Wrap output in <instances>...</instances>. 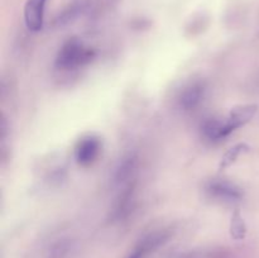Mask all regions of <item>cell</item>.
<instances>
[{
  "label": "cell",
  "mask_w": 259,
  "mask_h": 258,
  "mask_svg": "<svg viewBox=\"0 0 259 258\" xmlns=\"http://www.w3.org/2000/svg\"><path fill=\"white\" fill-rule=\"evenodd\" d=\"M95 57V51L77 38L68 39L58 51L56 67L63 71H73L89 65Z\"/></svg>",
  "instance_id": "cell-1"
},
{
  "label": "cell",
  "mask_w": 259,
  "mask_h": 258,
  "mask_svg": "<svg viewBox=\"0 0 259 258\" xmlns=\"http://www.w3.org/2000/svg\"><path fill=\"white\" fill-rule=\"evenodd\" d=\"M237 129L238 125L230 115L225 119H209L202 125V132L210 141H220L227 138Z\"/></svg>",
  "instance_id": "cell-4"
},
{
  "label": "cell",
  "mask_w": 259,
  "mask_h": 258,
  "mask_svg": "<svg viewBox=\"0 0 259 258\" xmlns=\"http://www.w3.org/2000/svg\"><path fill=\"white\" fill-rule=\"evenodd\" d=\"M205 86L201 82H194L190 86L185 88L180 95L179 101L180 106L184 110H192L201 103L204 98Z\"/></svg>",
  "instance_id": "cell-6"
},
{
  "label": "cell",
  "mask_w": 259,
  "mask_h": 258,
  "mask_svg": "<svg viewBox=\"0 0 259 258\" xmlns=\"http://www.w3.org/2000/svg\"><path fill=\"white\" fill-rule=\"evenodd\" d=\"M47 0H27L24 5V22L32 32L42 29Z\"/></svg>",
  "instance_id": "cell-5"
},
{
  "label": "cell",
  "mask_w": 259,
  "mask_h": 258,
  "mask_svg": "<svg viewBox=\"0 0 259 258\" xmlns=\"http://www.w3.org/2000/svg\"><path fill=\"white\" fill-rule=\"evenodd\" d=\"M206 192L211 199L218 200L222 202H232L239 201L242 199V191L234 184L228 181H211L206 186Z\"/></svg>",
  "instance_id": "cell-3"
},
{
  "label": "cell",
  "mask_w": 259,
  "mask_h": 258,
  "mask_svg": "<svg viewBox=\"0 0 259 258\" xmlns=\"http://www.w3.org/2000/svg\"><path fill=\"white\" fill-rule=\"evenodd\" d=\"M164 239H166V235L163 233H153V234L147 235L136 245L128 258H147L164 242Z\"/></svg>",
  "instance_id": "cell-7"
},
{
  "label": "cell",
  "mask_w": 259,
  "mask_h": 258,
  "mask_svg": "<svg viewBox=\"0 0 259 258\" xmlns=\"http://www.w3.org/2000/svg\"><path fill=\"white\" fill-rule=\"evenodd\" d=\"M101 152V142L98 137L89 136L78 141L75 148V158L80 166H93Z\"/></svg>",
  "instance_id": "cell-2"
}]
</instances>
